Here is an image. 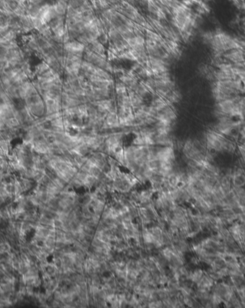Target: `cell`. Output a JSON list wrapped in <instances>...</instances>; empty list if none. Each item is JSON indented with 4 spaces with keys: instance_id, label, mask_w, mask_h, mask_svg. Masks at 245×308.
<instances>
[{
    "instance_id": "8",
    "label": "cell",
    "mask_w": 245,
    "mask_h": 308,
    "mask_svg": "<svg viewBox=\"0 0 245 308\" xmlns=\"http://www.w3.org/2000/svg\"><path fill=\"white\" fill-rule=\"evenodd\" d=\"M9 65H10V64H9V61L7 60L5 58H0V70L1 71H2L4 69L7 68Z\"/></svg>"
},
{
    "instance_id": "3",
    "label": "cell",
    "mask_w": 245,
    "mask_h": 308,
    "mask_svg": "<svg viewBox=\"0 0 245 308\" xmlns=\"http://www.w3.org/2000/svg\"><path fill=\"white\" fill-rule=\"evenodd\" d=\"M121 129L117 111H111L105 116L101 130H114Z\"/></svg>"
},
{
    "instance_id": "6",
    "label": "cell",
    "mask_w": 245,
    "mask_h": 308,
    "mask_svg": "<svg viewBox=\"0 0 245 308\" xmlns=\"http://www.w3.org/2000/svg\"><path fill=\"white\" fill-rule=\"evenodd\" d=\"M113 90H114L115 97L129 94L127 86L119 80L117 82H115Z\"/></svg>"
},
{
    "instance_id": "1",
    "label": "cell",
    "mask_w": 245,
    "mask_h": 308,
    "mask_svg": "<svg viewBox=\"0 0 245 308\" xmlns=\"http://www.w3.org/2000/svg\"><path fill=\"white\" fill-rule=\"evenodd\" d=\"M204 142L208 152L212 154L217 152L233 153L235 151V146L232 142L214 129L208 130L206 132Z\"/></svg>"
},
{
    "instance_id": "7",
    "label": "cell",
    "mask_w": 245,
    "mask_h": 308,
    "mask_svg": "<svg viewBox=\"0 0 245 308\" xmlns=\"http://www.w3.org/2000/svg\"><path fill=\"white\" fill-rule=\"evenodd\" d=\"M5 123L11 129H16L21 126V123L20 121L16 118L15 117H11L10 119H7L5 121Z\"/></svg>"
},
{
    "instance_id": "4",
    "label": "cell",
    "mask_w": 245,
    "mask_h": 308,
    "mask_svg": "<svg viewBox=\"0 0 245 308\" xmlns=\"http://www.w3.org/2000/svg\"><path fill=\"white\" fill-rule=\"evenodd\" d=\"M62 46L65 51L70 52V53H84L85 50V45L81 43L77 40L69 41L63 44Z\"/></svg>"
},
{
    "instance_id": "10",
    "label": "cell",
    "mask_w": 245,
    "mask_h": 308,
    "mask_svg": "<svg viewBox=\"0 0 245 308\" xmlns=\"http://www.w3.org/2000/svg\"><path fill=\"white\" fill-rule=\"evenodd\" d=\"M2 216H1V214H0V222H1V221H2Z\"/></svg>"
},
{
    "instance_id": "5",
    "label": "cell",
    "mask_w": 245,
    "mask_h": 308,
    "mask_svg": "<svg viewBox=\"0 0 245 308\" xmlns=\"http://www.w3.org/2000/svg\"><path fill=\"white\" fill-rule=\"evenodd\" d=\"M129 95L130 99H131V106H132L133 111L141 109L145 104H146L141 97H140L138 94H136L134 91H129Z\"/></svg>"
},
{
    "instance_id": "9",
    "label": "cell",
    "mask_w": 245,
    "mask_h": 308,
    "mask_svg": "<svg viewBox=\"0 0 245 308\" xmlns=\"http://www.w3.org/2000/svg\"><path fill=\"white\" fill-rule=\"evenodd\" d=\"M242 86H243V92L245 93V77L242 80Z\"/></svg>"
},
{
    "instance_id": "2",
    "label": "cell",
    "mask_w": 245,
    "mask_h": 308,
    "mask_svg": "<svg viewBox=\"0 0 245 308\" xmlns=\"http://www.w3.org/2000/svg\"><path fill=\"white\" fill-rule=\"evenodd\" d=\"M222 57L224 61L232 63V64L245 62L244 50L240 49V48L228 50L222 54Z\"/></svg>"
}]
</instances>
